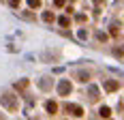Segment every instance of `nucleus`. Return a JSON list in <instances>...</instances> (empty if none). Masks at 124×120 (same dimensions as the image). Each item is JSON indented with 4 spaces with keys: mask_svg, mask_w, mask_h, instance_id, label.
<instances>
[{
    "mask_svg": "<svg viewBox=\"0 0 124 120\" xmlns=\"http://www.w3.org/2000/svg\"><path fill=\"white\" fill-rule=\"evenodd\" d=\"M64 4V0H56V7H62Z\"/></svg>",
    "mask_w": 124,
    "mask_h": 120,
    "instance_id": "9b49d317",
    "label": "nucleus"
},
{
    "mask_svg": "<svg viewBox=\"0 0 124 120\" xmlns=\"http://www.w3.org/2000/svg\"><path fill=\"white\" fill-rule=\"evenodd\" d=\"M9 4H11L13 9H17V7H19V0H9Z\"/></svg>",
    "mask_w": 124,
    "mask_h": 120,
    "instance_id": "1a4fd4ad",
    "label": "nucleus"
},
{
    "mask_svg": "<svg viewBox=\"0 0 124 120\" xmlns=\"http://www.w3.org/2000/svg\"><path fill=\"white\" fill-rule=\"evenodd\" d=\"M118 82H116V79H107V82H105V90H109V92H113V90H118Z\"/></svg>",
    "mask_w": 124,
    "mask_h": 120,
    "instance_id": "20e7f679",
    "label": "nucleus"
},
{
    "mask_svg": "<svg viewBox=\"0 0 124 120\" xmlns=\"http://www.w3.org/2000/svg\"><path fill=\"white\" fill-rule=\"evenodd\" d=\"M99 114L103 116V118H109V116H111V109H109V107H101Z\"/></svg>",
    "mask_w": 124,
    "mask_h": 120,
    "instance_id": "423d86ee",
    "label": "nucleus"
},
{
    "mask_svg": "<svg viewBox=\"0 0 124 120\" xmlns=\"http://www.w3.org/2000/svg\"><path fill=\"white\" fill-rule=\"evenodd\" d=\"M0 103H2V105H7L11 111H15V109H17V101H11V99H9V94H0Z\"/></svg>",
    "mask_w": 124,
    "mask_h": 120,
    "instance_id": "f03ea898",
    "label": "nucleus"
},
{
    "mask_svg": "<svg viewBox=\"0 0 124 120\" xmlns=\"http://www.w3.org/2000/svg\"><path fill=\"white\" fill-rule=\"evenodd\" d=\"M58 92H60L62 96H66L69 92H71V84H69V79H62L60 86H58Z\"/></svg>",
    "mask_w": 124,
    "mask_h": 120,
    "instance_id": "7ed1b4c3",
    "label": "nucleus"
},
{
    "mask_svg": "<svg viewBox=\"0 0 124 120\" xmlns=\"http://www.w3.org/2000/svg\"><path fill=\"white\" fill-rule=\"evenodd\" d=\"M28 7L30 9H39L41 7V0H28Z\"/></svg>",
    "mask_w": 124,
    "mask_h": 120,
    "instance_id": "0eeeda50",
    "label": "nucleus"
},
{
    "mask_svg": "<svg viewBox=\"0 0 124 120\" xmlns=\"http://www.w3.org/2000/svg\"><path fill=\"white\" fill-rule=\"evenodd\" d=\"M43 19H45V22H51V19H54V13H43Z\"/></svg>",
    "mask_w": 124,
    "mask_h": 120,
    "instance_id": "6e6552de",
    "label": "nucleus"
},
{
    "mask_svg": "<svg viewBox=\"0 0 124 120\" xmlns=\"http://www.w3.org/2000/svg\"><path fill=\"white\" fill-rule=\"evenodd\" d=\"M60 26H69V17H60Z\"/></svg>",
    "mask_w": 124,
    "mask_h": 120,
    "instance_id": "9d476101",
    "label": "nucleus"
},
{
    "mask_svg": "<svg viewBox=\"0 0 124 120\" xmlns=\"http://www.w3.org/2000/svg\"><path fill=\"white\" fill-rule=\"evenodd\" d=\"M64 109H66L71 116H77V118H79V116H84V109H81V105H73V103H66V105H64Z\"/></svg>",
    "mask_w": 124,
    "mask_h": 120,
    "instance_id": "f257e3e1",
    "label": "nucleus"
},
{
    "mask_svg": "<svg viewBox=\"0 0 124 120\" xmlns=\"http://www.w3.org/2000/svg\"><path fill=\"white\" fill-rule=\"evenodd\" d=\"M45 107H47V111H49V114H56V111H58V103L47 101V105H45Z\"/></svg>",
    "mask_w": 124,
    "mask_h": 120,
    "instance_id": "39448f33",
    "label": "nucleus"
}]
</instances>
